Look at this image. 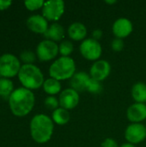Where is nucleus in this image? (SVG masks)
<instances>
[{"label":"nucleus","mask_w":146,"mask_h":147,"mask_svg":"<svg viewBox=\"0 0 146 147\" xmlns=\"http://www.w3.org/2000/svg\"><path fill=\"white\" fill-rule=\"evenodd\" d=\"M8 101L13 115L22 117L27 115L32 110L35 99L34 93L30 90L21 87L14 90Z\"/></svg>","instance_id":"obj_1"},{"label":"nucleus","mask_w":146,"mask_h":147,"mask_svg":"<svg viewBox=\"0 0 146 147\" xmlns=\"http://www.w3.org/2000/svg\"><path fill=\"white\" fill-rule=\"evenodd\" d=\"M53 132V122L50 117L40 114L34 115L30 122V134L33 140L40 144L47 142Z\"/></svg>","instance_id":"obj_2"},{"label":"nucleus","mask_w":146,"mask_h":147,"mask_svg":"<svg viewBox=\"0 0 146 147\" xmlns=\"http://www.w3.org/2000/svg\"><path fill=\"white\" fill-rule=\"evenodd\" d=\"M18 78L23 87L28 90L39 89L45 82L41 71L33 64L22 65L18 72Z\"/></svg>","instance_id":"obj_3"},{"label":"nucleus","mask_w":146,"mask_h":147,"mask_svg":"<svg viewBox=\"0 0 146 147\" xmlns=\"http://www.w3.org/2000/svg\"><path fill=\"white\" fill-rule=\"evenodd\" d=\"M76 65L74 60L70 57H61L54 61L50 68L49 74L56 80H65L71 78L75 74Z\"/></svg>","instance_id":"obj_4"},{"label":"nucleus","mask_w":146,"mask_h":147,"mask_svg":"<svg viewBox=\"0 0 146 147\" xmlns=\"http://www.w3.org/2000/svg\"><path fill=\"white\" fill-rule=\"evenodd\" d=\"M21 63L18 58L12 53H3L0 56V76L3 78H13L18 74Z\"/></svg>","instance_id":"obj_5"},{"label":"nucleus","mask_w":146,"mask_h":147,"mask_svg":"<svg viewBox=\"0 0 146 147\" xmlns=\"http://www.w3.org/2000/svg\"><path fill=\"white\" fill-rule=\"evenodd\" d=\"M65 11V3L62 0H49L45 2L42 7L43 16L46 20L57 21Z\"/></svg>","instance_id":"obj_6"},{"label":"nucleus","mask_w":146,"mask_h":147,"mask_svg":"<svg viewBox=\"0 0 146 147\" xmlns=\"http://www.w3.org/2000/svg\"><path fill=\"white\" fill-rule=\"evenodd\" d=\"M59 52L56 42L49 40L40 41L36 48V55L40 61H48L54 59Z\"/></svg>","instance_id":"obj_7"},{"label":"nucleus","mask_w":146,"mask_h":147,"mask_svg":"<svg viewBox=\"0 0 146 147\" xmlns=\"http://www.w3.org/2000/svg\"><path fill=\"white\" fill-rule=\"evenodd\" d=\"M80 53L89 60H96L102 54V47L100 43L93 38L87 39L81 43Z\"/></svg>","instance_id":"obj_8"},{"label":"nucleus","mask_w":146,"mask_h":147,"mask_svg":"<svg viewBox=\"0 0 146 147\" xmlns=\"http://www.w3.org/2000/svg\"><path fill=\"white\" fill-rule=\"evenodd\" d=\"M125 136L131 144H139L146 138V127L139 123H133L127 127Z\"/></svg>","instance_id":"obj_9"},{"label":"nucleus","mask_w":146,"mask_h":147,"mask_svg":"<svg viewBox=\"0 0 146 147\" xmlns=\"http://www.w3.org/2000/svg\"><path fill=\"white\" fill-rule=\"evenodd\" d=\"M111 71L110 64L107 60H98L90 68V76L96 81H102L108 78Z\"/></svg>","instance_id":"obj_10"},{"label":"nucleus","mask_w":146,"mask_h":147,"mask_svg":"<svg viewBox=\"0 0 146 147\" xmlns=\"http://www.w3.org/2000/svg\"><path fill=\"white\" fill-rule=\"evenodd\" d=\"M79 102L78 93L73 89H66L63 90L59 96V105L65 109H74Z\"/></svg>","instance_id":"obj_11"},{"label":"nucleus","mask_w":146,"mask_h":147,"mask_svg":"<svg viewBox=\"0 0 146 147\" xmlns=\"http://www.w3.org/2000/svg\"><path fill=\"white\" fill-rule=\"evenodd\" d=\"M26 24L31 31L37 34H44L48 28L47 20L43 16L40 15H33L29 16L27 19Z\"/></svg>","instance_id":"obj_12"},{"label":"nucleus","mask_w":146,"mask_h":147,"mask_svg":"<svg viewBox=\"0 0 146 147\" xmlns=\"http://www.w3.org/2000/svg\"><path fill=\"white\" fill-rule=\"evenodd\" d=\"M91 77L86 72L80 71L77 73H75L72 78L70 80V85L71 86V89L78 92H83L87 90L88 84L89 83Z\"/></svg>","instance_id":"obj_13"},{"label":"nucleus","mask_w":146,"mask_h":147,"mask_svg":"<svg viewBox=\"0 0 146 147\" xmlns=\"http://www.w3.org/2000/svg\"><path fill=\"white\" fill-rule=\"evenodd\" d=\"M133 31V24L126 18H120L116 20L113 25V32L117 38L122 39L127 37Z\"/></svg>","instance_id":"obj_14"},{"label":"nucleus","mask_w":146,"mask_h":147,"mask_svg":"<svg viewBox=\"0 0 146 147\" xmlns=\"http://www.w3.org/2000/svg\"><path fill=\"white\" fill-rule=\"evenodd\" d=\"M127 118L129 121L138 123L146 119V106L144 103H134L127 109Z\"/></svg>","instance_id":"obj_15"},{"label":"nucleus","mask_w":146,"mask_h":147,"mask_svg":"<svg viewBox=\"0 0 146 147\" xmlns=\"http://www.w3.org/2000/svg\"><path fill=\"white\" fill-rule=\"evenodd\" d=\"M45 38L52 41L61 40L65 36V29L59 23H52L50 27H48L46 33L43 34Z\"/></svg>","instance_id":"obj_16"},{"label":"nucleus","mask_w":146,"mask_h":147,"mask_svg":"<svg viewBox=\"0 0 146 147\" xmlns=\"http://www.w3.org/2000/svg\"><path fill=\"white\" fill-rule=\"evenodd\" d=\"M68 34L74 40H82L87 34L86 27L81 22H74L69 27Z\"/></svg>","instance_id":"obj_17"},{"label":"nucleus","mask_w":146,"mask_h":147,"mask_svg":"<svg viewBox=\"0 0 146 147\" xmlns=\"http://www.w3.org/2000/svg\"><path fill=\"white\" fill-rule=\"evenodd\" d=\"M132 96L137 103L146 102V85L144 83H137L132 89Z\"/></svg>","instance_id":"obj_18"},{"label":"nucleus","mask_w":146,"mask_h":147,"mask_svg":"<svg viewBox=\"0 0 146 147\" xmlns=\"http://www.w3.org/2000/svg\"><path fill=\"white\" fill-rule=\"evenodd\" d=\"M52 120L58 125H65L70 121V114L66 109L59 108L52 112Z\"/></svg>","instance_id":"obj_19"},{"label":"nucleus","mask_w":146,"mask_h":147,"mask_svg":"<svg viewBox=\"0 0 146 147\" xmlns=\"http://www.w3.org/2000/svg\"><path fill=\"white\" fill-rule=\"evenodd\" d=\"M43 89H44L45 92L52 96L60 91L61 84L59 80H56L54 78H48L44 82Z\"/></svg>","instance_id":"obj_20"},{"label":"nucleus","mask_w":146,"mask_h":147,"mask_svg":"<svg viewBox=\"0 0 146 147\" xmlns=\"http://www.w3.org/2000/svg\"><path fill=\"white\" fill-rule=\"evenodd\" d=\"M14 91L13 82L6 78H0V96L2 97H9L11 93Z\"/></svg>","instance_id":"obj_21"},{"label":"nucleus","mask_w":146,"mask_h":147,"mask_svg":"<svg viewBox=\"0 0 146 147\" xmlns=\"http://www.w3.org/2000/svg\"><path fill=\"white\" fill-rule=\"evenodd\" d=\"M59 50L62 57H68L73 51V44L70 40H64L60 43Z\"/></svg>","instance_id":"obj_22"},{"label":"nucleus","mask_w":146,"mask_h":147,"mask_svg":"<svg viewBox=\"0 0 146 147\" xmlns=\"http://www.w3.org/2000/svg\"><path fill=\"white\" fill-rule=\"evenodd\" d=\"M102 86L101 83L91 78L89 80V83L88 84L87 91H89L92 94L97 95V94H100L102 92Z\"/></svg>","instance_id":"obj_23"},{"label":"nucleus","mask_w":146,"mask_h":147,"mask_svg":"<svg viewBox=\"0 0 146 147\" xmlns=\"http://www.w3.org/2000/svg\"><path fill=\"white\" fill-rule=\"evenodd\" d=\"M20 59L25 64H33L35 61L36 56L35 53H33L32 51L25 50L20 53Z\"/></svg>","instance_id":"obj_24"},{"label":"nucleus","mask_w":146,"mask_h":147,"mask_svg":"<svg viewBox=\"0 0 146 147\" xmlns=\"http://www.w3.org/2000/svg\"><path fill=\"white\" fill-rule=\"evenodd\" d=\"M44 104L46 106V109H50V110H56L57 109H59V101H58V99L55 97V96H47L46 99H45V102H44Z\"/></svg>","instance_id":"obj_25"},{"label":"nucleus","mask_w":146,"mask_h":147,"mask_svg":"<svg viewBox=\"0 0 146 147\" xmlns=\"http://www.w3.org/2000/svg\"><path fill=\"white\" fill-rule=\"evenodd\" d=\"M45 2L43 0H27L24 2L26 8L29 10H36L43 7Z\"/></svg>","instance_id":"obj_26"},{"label":"nucleus","mask_w":146,"mask_h":147,"mask_svg":"<svg viewBox=\"0 0 146 147\" xmlns=\"http://www.w3.org/2000/svg\"><path fill=\"white\" fill-rule=\"evenodd\" d=\"M111 47H112V49L115 52H120L123 47H124V41L122 39H120V38H115L112 43H111Z\"/></svg>","instance_id":"obj_27"},{"label":"nucleus","mask_w":146,"mask_h":147,"mask_svg":"<svg viewBox=\"0 0 146 147\" xmlns=\"http://www.w3.org/2000/svg\"><path fill=\"white\" fill-rule=\"evenodd\" d=\"M102 147H118V145L115 140L112 139H106L102 144Z\"/></svg>","instance_id":"obj_28"},{"label":"nucleus","mask_w":146,"mask_h":147,"mask_svg":"<svg viewBox=\"0 0 146 147\" xmlns=\"http://www.w3.org/2000/svg\"><path fill=\"white\" fill-rule=\"evenodd\" d=\"M12 2L10 0H0V10L5 9L11 5Z\"/></svg>","instance_id":"obj_29"},{"label":"nucleus","mask_w":146,"mask_h":147,"mask_svg":"<svg viewBox=\"0 0 146 147\" xmlns=\"http://www.w3.org/2000/svg\"><path fill=\"white\" fill-rule=\"evenodd\" d=\"M92 36H93V39H94V40H96L98 41V40H100V39L102 38V30H100V29H96V30H94L93 33H92Z\"/></svg>","instance_id":"obj_30"},{"label":"nucleus","mask_w":146,"mask_h":147,"mask_svg":"<svg viewBox=\"0 0 146 147\" xmlns=\"http://www.w3.org/2000/svg\"><path fill=\"white\" fill-rule=\"evenodd\" d=\"M120 147H135L133 144H131V143H126V144H123L122 146Z\"/></svg>","instance_id":"obj_31"},{"label":"nucleus","mask_w":146,"mask_h":147,"mask_svg":"<svg viewBox=\"0 0 146 147\" xmlns=\"http://www.w3.org/2000/svg\"><path fill=\"white\" fill-rule=\"evenodd\" d=\"M106 3H108L109 4H113V3H115L116 1H106Z\"/></svg>","instance_id":"obj_32"}]
</instances>
